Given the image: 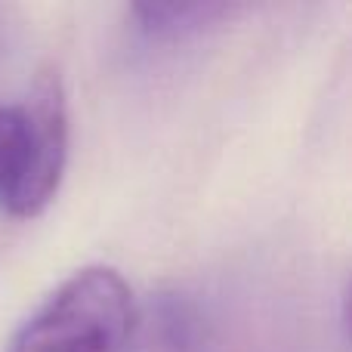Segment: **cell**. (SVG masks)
I'll list each match as a JSON object with an SVG mask.
<instances>
[{"label": "cell", "instance_id": "6da1fadb", "mask_svg": "<svg viewBox=\"0 0 352 352\" xmlns=\"http://www.w3.org/2000/svg\"><path fill=\"white\" fill-rule=\"evenodd\" d=\"M133 318V291L121 272L87 266L25 318L6 352H121Z\"/></svg>", "mask_w": 352, "mask_h": 352}, {"label": "cell", "instance_id": "7a4b0ae2", "mask_svg": "<svg viewBox=\"0 0 352 352\" xmlns=\"http://www.w3.org/2000/svg\"><path fill=\"white\" fill-rule=\"evenodd\" d=\"M19 111H22V164L3 207L16 217H34L59 192L68 158V105L59 72L43 68Z\"/></svg>", "mask_w": 352, "mask_h": 352}, {"label": "cell", "instance_id": "3957f363", "mask_svg": "<svg viewBox=\"0 0 352 352\" xmlns=\"http://www.w3.org/2000/svg\"><path fill=\"white\" fill-rule=\"evenodd\" d=\"M201 318L186 300L164 297L133 318L130 337L121 352H198L201 349Z\"/></svg>", "mask_w": 352, "mask_h": 352}, {"label": "cell", "instance_id": "277c9868", "mask_svg": "<svg viewBox=\"0 0 352 352\" xmlns=\"http://www.w3.org/2000/svg\"><path fill=\"white\" fill-rule=\"evenodd\" d=\"M232 12L226 3H142L133 6L130 16L136 31L148 41H173L188 31H201L204 25L217 22L219 16Z\"/></svg>", "mask_w": 352, "mask_h": 352}, {"label": "cell", "instance_id": "5b68a950", "mask_svg": "<svg viewBox=\"0 0 352 352\" xmlns=\"http://www.w3.org/2000/svg\"><path fill=\"white\" fill-rule=\"evenodd\" d=\"M22 164V111L19 105H0V204L12 195Z\"/></svg>", "mask_w": 352, "mask_h": 352}]
</instances>
